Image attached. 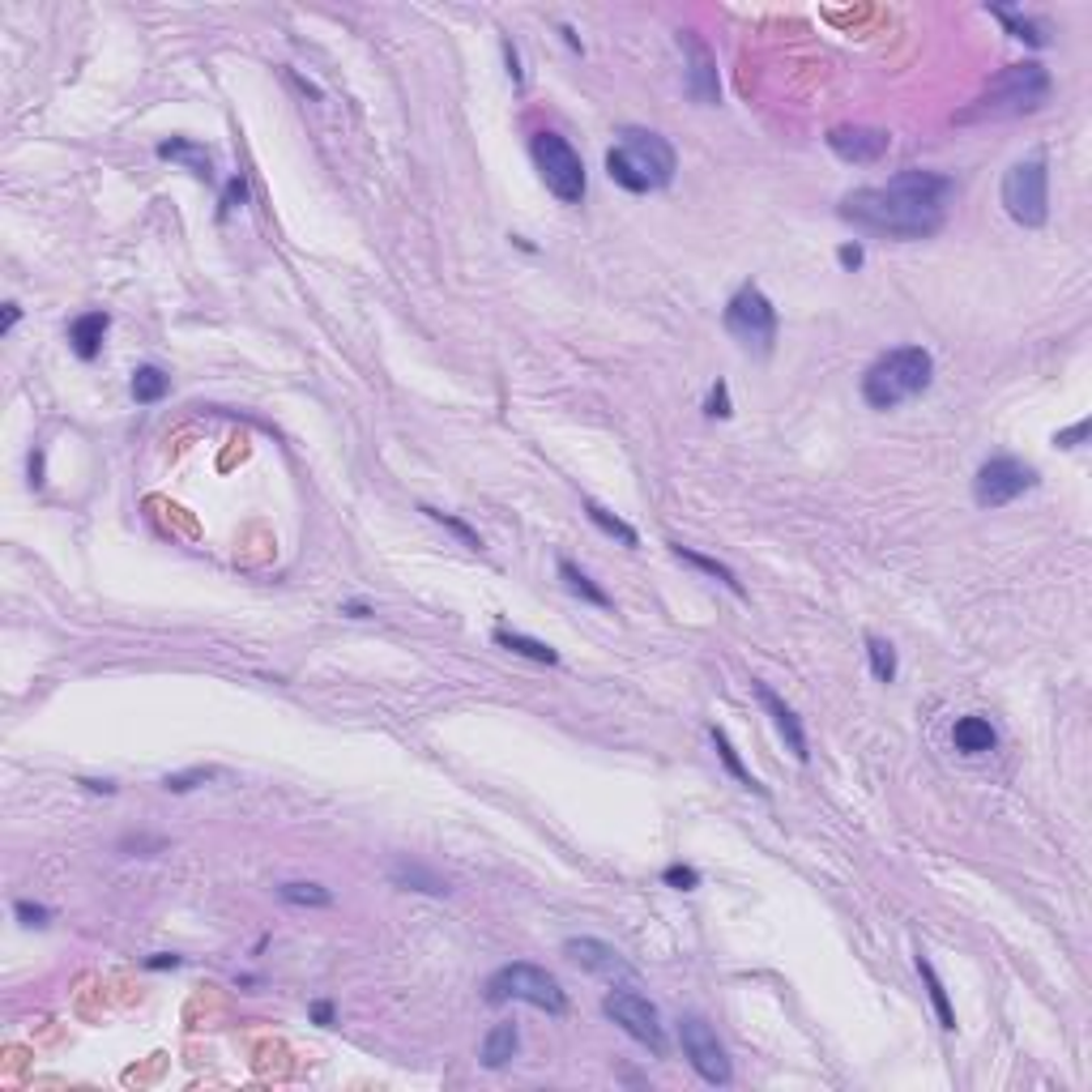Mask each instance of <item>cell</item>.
Here are the masks:
<instances>
[{
  "label": "cell",
  "instance_id": "7402d4cb",
  "mask_svg": "<svg viewBox=\"0 0 1092 1092\" xmlns=\"http://www.w3.org/2000/svg\"><path fill=\"white\" fill-rule=\"evenodd\" d=\"M560 581L568 585V593H576V597H581V602H589V606H602V610L614 606V602H610V593H606V589H597V585L589 581V572H585V568H576L572 560H560Z\"/></svg>",
  "mask_w": 1092,
  "mask_h": 1092
},
{
  "label": "cell",
  "instance_id": "4dcf8cb0",
  "mask_svg": "<svg viewBox=\"0 0 1092 1092\" xmlns=\"http://www.w3.org/2000/svg\"><path fill=\"white\" fill-rule=\"evenodd\" d=\"M419 512H427V517L436 521V525H444L448 533H457V538H461V542H465L469 551H483V538H479V529H469V525H465L461 517H452V512H440V508H427V504H423Z\"/></svg>",
  "mask_w": 1092,
  "mask_h": 1092
},
{
  "label": "cell",
  "instance_id": "836d02e7",
  "mask_svg": "<svg viewBox=\"0 0 1092 1092\" xmlns=\"http://www.w3.org/2000/svg\"><path fill=\"white\" fill-rule=\"evenodd\" d=\"M13 914H17V922H22V926H48V922H52V909H48V904H30V900H17V904H13Z\"/></svg>",
  "mask_w": 1092,
  "mask_h": 1092
},
{
  "label": "cell",
  "instance_id": "d6a6232c",
  "mask_svg": "<svg viewBox=\"0 0 1092 1092\" xmlns=\"http://www.w3.org/2000/svg\"><path fill=\"white\" fill-rule=\"evenodd\" d=\"M705 415H709V419H730V415H734V406H730V384H726V380H717V384L709 388Z\"/></svg>",
  "mask_w": 1092,
  "mask_h": 1092
},
{
  "label": "cell",
  "instance_id": "30bf717a",
  "mask_svg": "<svg viewBox=\"0 0 1092 1092\" xmlns=\"http://www.w3.org/2000/svg\"><path fill=\"white\" fill-rule=\"evenodd\" d=\"M678 1045H683L687 1063L696 1067V1076L705 1080V1084H713V1088H726V1084L734 1080V1067H730L726 1045L717 1041V1028H713L705 1016L687 1012L683 1020H678Z\"/></svg>",
  "mask_w": 1092,
  "mask_h": 1092
},
{
  "label": "cell",
  "instance_id": "d4e9b609",
  "mask_svg": "<svg viewBox=\"0 0 1092 1092\" xmlns=\"http://www.w3.org/2000/svg\"><path fill=\"white\" fill-rule=\"evenodd\" d=\"M918 973H922V981H926V991H931V1003H935V1012H939V1028H947V1033H952V1028H956V1012H952V999H947L943 981H939V973H935V964L926 960L922 952H918Z\"/></svg>",
  "mask_w": 1092,
  "mask_h": 1092
},
{
  "label": "cell",
  "instance_id": "52a82bcc",
  "mask_svg": "<svg viewBox=\"0 0 1092 1092\" xmlns=\"http://www.w3.org/2000/svg\"><path fill=\"white\" fill-rule=\"evenodd\" d=\"M721 324H726V334L738 346L755 350V355H769L773 342H777V307L759 286L734 291V299L726 303V312H721Z\"/></svg>",
  "mask_w": 1092,
  "mask_h": 1092
},
{
  "label": "cell",
  "instance_id": "ab89813d",
  "mask_svg": "<svg viewBox=\"0 0 1092 1092\" xmlns=\"http://www.w3.org/2000/svg\"><path fill=\"white\" fill-rule=\"evenodd\" d=\"M312 1020H316L320 1028L334 1024V1003H329V999H316V1003H312Z\"/></svg>",
  "mask_w": 1092,
  "mask_h": 1092
},
{
  "label": "cell",
  "instance_id": "277c9868",
  "mask_svg": "<svg viewBox=\"0 0 1092 1092\" xmlns=\"http://www.w3.org/2000/svg\"><path fill=\"white\" fill-rule=\"evenodd\" d=\"M935 380V359L922 346H896L883 359H875L862 376V397L871 410H896L904 402L922 397Z\"/></svg>",
  "mask_w": 1092,
  "mask_h": 1092
},
{
  "label": "cell",
  "instance_id": "74e56055",
  "mask_svg": "<svg viewBox=\"0 0 1092 1092\" xmlns=\"http://www.w3.org/2000/svg\"><path fill=\"white\" fill-rule=\"evenodd\" d=\"M836 261L845 265V270H862L867 252H862V243H841V248H836Z\"/></svg>",
  "mask_w": 1092,
  "mask_h": 1092
},
{
  "label": "cell",
  "instance_id": "1f68e13d",
  "mask_svg": "<svg viewBox=\"0 0 1092 1092\" xmlns=\"http://www.w3.org/2000/svg\"><path fill=\"white\" fill-rule=\"evenodd\" d=\"M214 777H222V773H218V769H189V773H167V777H162V790H167V794H189V790L205 786V781H214Z\"/></svg>",
  "mask_w": 1092,
  "mask_h": 1092
},
{
  "label": "cell",
  "instance_id": "d6986e66",
  "mask_svg": "<svg viewBox=\"0 0 1092 1092\" xmlns=\"http://www.w3.org/2000/svg\"><path fill=\"white\" fill-rule=\"evenodd\" d=\"M517 1049H521L517 1024L504 1020V1024H496V1028H491V1033L483 1037V1067H487V1071H500V1067H508L512 1059H517Z\"/></svg>",
  "mask_w": 1092,
  "mask_h": 1092
},
{
  "label": "cell",
  "instance_id": "60d3db41",
  "mask_svg": "<svg viewBox=\"0 0 1092 1092\" xmlns=\"http://www.w3.org/2000/svg\"><path fill=\"white\" fill-rule=\"evenodd\" d=\"M179 964H184V956H171V952H158V956L146 960V968H154V973L158 968H179Z\"/></svg>",
  "mask_w": 1092,
  "mask_h": 1092
},
{
  "label": "cell",
  "instance_id": "ee69618b",
  "mask_svg": "<svg viewBox=\"0 0 1092 1092\" xmlns=\"http://www.w3.org/2000/svg\"><path fill=\"white\" fill-rule=\"evenodd\" d=\"M30 483L44 487V452H34V457H30Z\"/></svg>",
  "mask_w": 1092,
  "mask_h": 1092
},
{
  "label": "cell",
  "instance_id": "e575fe53",
  "mask_svg": "<svg viewBox=\"0 0 1092 1092\" xmlns=\"http://www.w3.org/2000/svg\"><path fill=\"white\" fill-rule=\"evenodd\" d=\"M662 879L670 883V888H678V892H691L696 883H700V871L696 867H678V862H674V867L662 871Z\"/></svg>",
  "mask_w": 1092,
  "mask_h": 1092
},
{
  "label": "cell",
  "instance_id": "f1b7e54d",
  "mask_svg": "<svg viewBox=\"0 0 1092 1092\" xmlns=\"http://www.w3.org/2000/svg\"><path fill=\"white\" fill-rule=\"evenodd\" d=\"M999 22L1012 30V39H1020V44H1028V48H1045V30L1033 22V17H1020V13H1012V9H991Z\"/></svg>",
  "mask_w": 1092,
  "mask_h": 1092
},
{
  "label": "cell",
  "instance_id": "603a6c76",
  "mask_svg": "<svg viewBox=\"0 0 1092 1092\" xmlns=\"http://www.w3.org/2000/svg\"><path fill=\"white\" fill-rule=\"evenodd\" d=\"M670 551H674V560H683V564L700 568V572H705V576H713V581H721V585H726L730 593H738V597L747 593V589H743V581H738V576H734V568L717 564V560H709V555H700V551H691V547H678V542H674Z\"/></svg>",
  "mask_w": 1092,
  "mask_h": 1092
},
{
  "label": "cell",
  "instance_id": "8992f818",
  "mask_svg": "<svg viewBox=\"0 0 1092 1092\" xmlns=\"http://www.w3.org/2000/svg\"><path fill=\"white\" fill-rule=\"evenodd\" d=\"M529 154H533V162H538L542 184L564 205H581L585 201V162H581V154L568 146V137H560V133H533Z\"/></svg>",
  "mask_w": 1092,
  "mask_h": 1092
},
{
  "label": "cell",
  "instance_id": "4316f807",
  "mask_svg": "<svg viewBox=\"0 0 1092 1092\" xmlns=\"http://www.w3.org/2000/svg\"><path fill=\"white\" fill-rule=\"evenodd\" d=\"M709 738H713V747H717V755H721V765L730 769V777L738 781V786H747V790H755V794H765V786H759V781L743 769V759H738V751H734V743L726 738V730H717V726H709Z\"/></svg>",
  "mask_w": 1092,
  "mask_h": 1092
},
{
  "label": "cell",
  "instance_id": "ac0fdd59",
  "mask_svg": "<svg viewBox=\"0 0 1092 1092\" xmlns=\"http://www.w3.org/2000/svg\"><path fill=\"white\" fill-rule=\"evenodd\" d=\"M952 743H956V751H964V755H986V751H995L999 747V734H995V726L986 717H960L956 726H952Z\"/></svg>",
  "mask_w": 1092,
  "mask_h": 1092
},
{
  "label": "cell",
  "instance_id": "6da1fadb",
  "mask_svg": "<svg viewBox=\"0 0 1092 1092\" xmlns=\"http://www.w3.org/2000/svg\"><path fill=\"white\" fill-rule=\"evenodd\" d=\"M956 197V179L939 171H896L888 184L875 189H854L841 197V218L862 226V231L888 235V239H931L947 222V201Z\"/></svg>",
  "mask_w": 1092,
  "mask_h": 1092
},
{
  "label": "cell",
  "instance_id": "9a60e30c",
  "mask_svg": "<svg viewBox=\"0 0 1092 1092\" xmlns=\"http://www.w3.org/2000/svg\"><path fill=\"white\" fill-rule=\"evenodd\" d=\"M751 687H755V696H759V705L769 709V717H773V726L781 730V738H786V743H790V751L802 759V765H807V755H811V751H807V734H802V721H798V713H794V709H790L786 700H781V696H777L769 683H751Z\"/></svg>",
  "mask_w": 1092,
  "mask_h": 1092
},
{
  "label": "cell",
  "instance_id": "f546056e",
  "mask_svg": "<svg viewBox=\"0 0 1092 1092\" xmlns=\"http://www.w3.org/2000/svg\"><path fill=\"white\" fill-rule=\"evenodd\" d=\"M867 657H871V674L879 683H892L896 678V649L883 641V636H867Z\"/></svg>",
  "mask_w": 1092,
  "mask_h": 1092
},
{
  "label": "cell",
  "instance_id": "d590c367",
  "mask_svg": "<svg viewBox=\"0 0 1092 1092\" xmlns=\"http://www.w3.org/2000/svg\"><path fill=\"white\" fill-rule=\"evenodd\" d=\"M248 201V184H243V175H235L231 184H226V193H222V214H231L239 210V205Z\"/></svg>",
  "mask_w": 1092,
  "mask_h": 1092
},
{
  "label": "cell",
  "instance_id": "e0dca14e",
  "mask_svg": "<svg viewBox=\"0 0 1092 1092\" xmlns=\"http://www.w3.org/2000/svg\"><path fill=\"white\" fill-rule=\"evenodd\" d=\"M158 158L167 162H184L197 179H214V158L205 146H197L193 137H171V141H158Z\"/></svg>",
  "mask_w": 1092,
  "mask_h": 1092
},
{
  "label": "cell",
  "instance_id": "9c48e42d",
  "mask_svg": "<svg viewBox=\"0 0 1092 1092\" xmlns=\"http://www.w3.org/2000/svg\"><path fill=\"white\" fill-rule=\"evenodd\" d=\"M602 1016L610 1024H620L632 1041H641L649 1054L662 1059L666 1054V1028H662V1016L657 1007L641 995V986H614V991L602 999Z\"/></svg>",
  "mask_w": 1092,
  "mask_h": 1092
},
{
  "label": "cell",
  "instance_id": "484cf974",
  "mask_svg": "<svg viewBox=\"0 0 1092 1092\" xmlns=\"http://www.w3.org/2000/svg\"><path fill=\"white\" fill-rule=\"evenodd\" d=\"M585 512H589V521H593L597 529L610 533V538H620L624 547H641V533H636V529H632L624 517H614L610 508H602L597 500H585Z\"/></svg>",
  "mask_w": 1092,
  "mask_h": 1092
},
{
  "label": "cell",
  "instance_id": "7bdbcfd3",
  "mask_svg": "<svg viewBox=\"0 0 1092 1092\" xmlns=\"http://www.w3.org/2000/svg\"><path fill=\"white\" fill-rule=\"evenodd\" d=\"M17 320H22V307H17V303H5V320H0V334H9Z\"/></svg>",
  "mask_w": 1092,
  "mask_h": 1092
},
{
  "label": "cell",
  "instance_id": "f35d334b",
  "mask_svg": "<svg viewBox=\"0 0 1092 1092\" xmlns=\"http://www.w3.org/2000/svg\"><path fill=\"white\" fill-rule=\"evenodd\" d=\"M504 60H508V77L521 86L525 73H521V56H517V48H512V39H504Z\"/></svg>",
  "mask_w": 1092,
  "mask_h": 1092
},
{
  "label": "cell",
  "instance_id": "2e32d148",
  "mask_svg": "<svg viewBox=\"0 0 1092 1092\" xmlns=\"http://www.w3.org/2000/svg\"><path fill=\"white\" fill-rule=\"evenodd\" d=\"M107 329H112V316H107V312H81V316L69 324V346H73V355H77V359H86V363L98 359Z\"/></svg>",
  "mask_w": 1092,
  "mask_h": 1092
},
{
  "label": "cell",
  "instance_id": "b9f144b4",
  "mask_svg": "<svg viewBox=\"0 0 1092 1092\" xmlns=\"http://www.w3.org/2000/svg\"><path fill=\"white\" fill-rule=\"evenodd\" d=\"M342 614H350V620H372V606L367 602H342Z\"/></svg>",
  "mask_w": 1092,
  "mask_h": 1092
},
{
  "label": "cell",
  "instance_id": "3957f363",
  "mask_svg": "<svg viewBox=\"0 0 1092 1092\" xmlns=\"http://www.w3.org/2000/svg\"><path fill=\"white\" fill-rule=\"evenodd\" d=\"M678 171L674 146L653 129H620V146L606 150V175L628 193L666 189Z\"/></svg>",
  "mask_w": 1092,
  "mask_h": 1092
},
{
  "label": "cell",
  "instance_id": "8fae6325",
  "mask_svg": "<svg viewBox=\"0 0 1092 1092\" xmlns=\"http://www.w3.org/2000/svg\"><path fill=\"white\" fill-rule=\"evenodd\" d=\"M1037 487V469L1020 461V457H991L981 469H977V479H973V500L981 508H1003V504H1012L1020 500L1024 491H1033Z\"/></svg>",
  "mask_w": 1092,
  "mask_h": 1092
},
{
  "label": "cell",
  "instance_id": "4fadbf2b",
  "mask_svg": "<svg viewBox=\"0 0 1092 1092\" xmlns=\"http://www.w3.org/2000/svg\"><path fill=\"white\" fill-rule=\"evenodd\" d=\"M564 956L576 968H585V973L602 977L610 986H641V973H636V968L620 952H614L610 943H602V939H568L564 943Z\"/></svg>",
  "mask_w": 1092,
  "mask_h": 1092
},
{
  "label": "cell",
  "instance_id": "ba28073f",
  "mask_svg": "<svg viewBox=\"0 0 1092 1092\" xmlns=\"http://www.w3.org/2000/svg\"><path fill=\"white\" fill-rule=\"evenodd\" d=\"M1003 205L1020 226H1045L1049 218V162L1041 154L1016 162L1003 175Z\"/></svg>",
  "mask_w": 1092,
  "mask_h": 1092
},
{
  "label": "cell",
  "instance_id": "f6af8a7d",
  "mask_svg": "<svg viewBox=\"0 0 1092 1092\" xmlns=\"http://www.w3.org/2000/svg\"><path fill=\"white\" fill-rule=\"evenodd\" d=\"M90 794H116V781H81Z\"/></svg>",
  "mask_w": 1092,
  "mask_h": 1092
},
{
  "label": "cell",
  "instance_id": "8d00e7d4",
  "mask_svg": "<svg viewBox=\"0 0 1092 1092\" xmlns=\"http://www.w3.org/2000/svg\"><path fill=\"white\" fill-rule=\"evenodd\" d=\"M1088 431H1092V423H1088V419H1080L1076 427L1059 431V436H1054V444H1059V448H1080V444L1088 440Z\"/></svg>",
  "mask_w": 1092,
  "mask_h": 1092
},
{
  "label": "cell",
  "instance_id": "5bb4252c",
  "mask_svg": "<svg viewBox=\"0 0 1092 1092\" xmlns=\"http://www.w3.org/2000/svg\"><path fill=\"white\" fill-rule=\"evenodd\" d=\"M828 150L845 162H858V167H867V162H879L883 154L892 150V137L883 133V129H867V125H841L828 133Z\"/></svg>",
  "mask_w": 1092,
  "mask_h": 1092
},
{
  "label": "cell",
  "instance_id": "5b68a950",
  "mask_svg": "<svg viewBox=\"0 0 1092 1092\" xmlns=\"http://www.w3.org/2000/svg\"><path fill=\"white\" fill-rule=\"evenodd\" d=\"M487 1003H529L547 1016H564V1007H568L560 977L547 973L538 964H525V960L504 964L487 977Z\"/></svg>",
  "mask_w": 1092,
  "mask_h": 1092
},
{
  "label": "cell",
  "instance_id": "7a4b0ae2",
  "mask_svg": "<svg viewBox=\"0 0 1092 1092\" xmlns=\"http://www.w3.org/2000/svg\"><path fill=\"white\" fill-rule=\"evenodd\" d=\"M1049 90H1054V77H1049V69L1037 65V60L1007 65L1003 73L991 77V86L968 102V107L956 112V125H995V120L1033 116L1049 102Z\"/></svg>",
  "mask_w": 1092,
  "mask_h": 1092
},
{
  "label": "cell",
  "instance_id": "cb8c5ba5",
  "mask_svg": "<svg viewBox=\"0 0 1092 1092\" xmlns=\"http://www.w3.org/2000/svg\"><path fill=\"white\" fill-rule=\"evenodd\" d=\"M167 388H171L167 372H162V367H154V363H146V367H137V372H133V397H137V406H154V402H162V397H167Z\"/></svg>",
  "mask_w": 1092,
  "mask_h": 1092
},
{
  "label": "cell",
  "instance_id": "7c38bea8",
  "mask_svg": "<svg viewBox=\"0 0 1092 1092\" xmlns=\"http://www.w3.org/2000/svg\"><path fill=\"white\" fill-rule=\"evenodd\" d=\"M678 48H683V90L700 107H717L721 102V81H717V56L696 30H678Z\"/></svg>",
  "mask_w": 1092,
  "mask_h": 1092
},
{
  "label": "cell",
  "instance_id": "83f0119b",
  "mask_svg": "<svg viewBox=\"0 0 1092 1092\" xmlns=\"http://www.w3.org/2000/svg\"><path fill=\"white\" fill-rule=\"evenodd\" d=\"M278 896L286 904H307V909H329L334 904V892L320 888V883H282Z\"/></svg>",
  "mask_w": 1092,
  "mask_h": 1092
},
{
  "label": "cell",
  "instance_id": "44dd1931",
  "mask_svg": "<svg viewBox=\"0 0 1092 1092\" xmlns=\"http://www.w3.org/2000/svg\"><path fill=\"white\" fill-rule=\"evenodd\" d=\"M491 641H496L500 649H508V653H517V657H529V662H538V666H555V662H560V653H555L547 641H533V636H525V632L496 628Z\"/></svg>",
  "mask_w": 1092,
  "mask_h": 1092
},
{
  "label": "cell",
  "instance_id": "ffe728a7",
  "mask_svg": "<svg viewBox=\"0 0 1092 1092\" xmlns=\"http://www.w3.org/2000/svg\"><path fill=\"white\" fill-rule=\"evenodd\" d=\"M388 879L397 883V888H406V892H427V896H444L448 892V883L431 871V867H423V862H393V871H388Z\"/></svg>",
  "mask_w": 1092,
  "mask_h": 1092
}]
</instances>
